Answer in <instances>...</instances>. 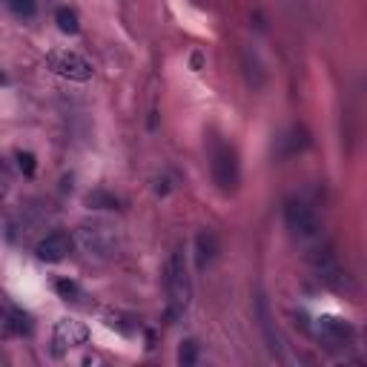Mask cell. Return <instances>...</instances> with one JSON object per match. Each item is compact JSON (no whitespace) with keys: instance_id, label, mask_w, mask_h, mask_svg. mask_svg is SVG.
I'll list each match as a JSON object with an SVG mask.
<instances>
[{"instance_id":"cell-1","label":"cell","mask_w":367,"mask_h":367,"mask_svg":"<svg viewBox=\"0 0 367 367\" xmlns=\"http://www.w3.org/2000/svg\"><path fill=\"white\" fill-rule=\"evenodd\" d=\"M164 284H166V296H169V315H178L189 304V273H187V261L181 250L169 256Z\"/></svg>"},{"instance_id":"cell-2","label":"cell","mask_w":367,"mask_h":367,"mask_svg":"<svg viewBox=\"0 0 367 367\" xmlns=\"http://www.w3.org/2000/svg\"><path fill=\"white\" fill-rule=\"evenodd\" d=\"M78 241L81 247L95 256V258H109L115 250H118V233L112 224L107 221H89V224H81L78 227Z\"/></svg>"},{"instance_id":"cell-3","label":"cell","mask_w":367,"mask_h":367,"mask_svg":"<svg viewBox=\"0 0 367 367\" xmlns=\"http://www.w3.org/2000/svg\"><path fill=\"white\" fill-rule=\"evenodd\" d=\"M238 155L230 143H221L218 141L215 143V150H212V181L218 184V189L221 192H233L238 187Z\"/></svg>"},{"instance_id":"cell-4","label":"cell","mask_w":367,"mask_h":367,"mask_svg":"<svg viewBox=\"0 0 367 367\" xmlns=\"http://www.w3.org/2000/svg\"><path fill=\"white\" fill-rule=\"evenodd\" d=\"M46 66L52 69L55 75L69 78V81H89L92 78V63L78 52H69V49H55V52H49Z\"/></svg>"},{"instance_id":"cell-5","label":"cell","mask_w":367,"mask_h":367,"mask_svg":"<svg viewBox=\"0 0 367 367\" xmlns=\"http://www.w3.org/2000/svg\"><path fill=\"white\" fill-rule=\"evenodd\" d=\"M284 221L290 227L292 235H299V238H315L319 235V218H315L313 207H307L304 201H287L284 207Z\"/></svg>"},{"instance_id":"cell-6","label":"cell","mask_w":367,"mask_h":367,"mask_svg":"<svg viewBox=\"0 0 367 367\" xmlns=\"http://www.w3.org/2000/svg\"><path fill=\"white\" fill-rule=\"evenodd\" d=\"M69 250H72V238L66 233H52L38 244V258L49 261V264H58L69 256Z\"/></svg>"},{"instance_id":"cell-7","label":"cell","mask_w":367,"mask_h":367,"mask_svg":"<svg viewBox=\"0 0 367 367\" xmlns=\"http://www.w3.org/2000/svg\"><path fill=\"white\" fill-rule=\"evenodd\" d=\"M0 333L3 336H23L32 333V319L9 304H0Z\"/></svg>"},{"instance_id":"cell-8","label":"cell","mask_w":367,"mask_h":367,"mask_svg":"<svg viewBox=\"0 0 367 367\" xmlns=\"http://www.w3.org/2000/svg\"><path fill=\"white\" fill-rule=\"evenodd\" d=\"M310 146V132L304 127H292L290 132H284L279 138V155L281 158H290V155H299Z\"/></svg>"},{"instance_id":"cell-9","label":"cell","mask_w":367,"mask_h":367,"mask_svg":"<svg viewBox=\"0 0 367 367\" xmlns=\"http://www.w3.org/2000/svg\"><path fill=\"white\" fill-rule=\"evenodd\" d=\"M319 336L325 341H333V345H348L353 338V327L341 319H322L319 322Z\"/></svg>"},{"instance_id":"cell-10","label":"cell","mask_w":367,"mask_h":367,"mask_svg":"<svg viewBox=\"0 0 367 367\" xmlns=\"http://www.w3.org/2000/svg\"><path fill=\"white\" fill-rule=\"evenodd\" d=\"M215 258H218V238H215V233L207 230L195 238V261H198V267L204 270V267H210Z\"/></svg>"},{"instance_id":"cell-11","label":"cell","mask_w":367,"mask_h":367,"mask_svg":"<svg viewBox=\"0 0 367 367\" xmlns=\"http://www.w3.org/2000/svg\"><path fill=\"white\" fill-rule=\"evenodd\" d=\"M55 20H58L61 32H66V35H78V29H81V23H78V15L72 12V9H66V6H61V9L55 12Z\"/></svg>"},{"instance_id":"cell-12","label":"cell","mask_w":367,"mask_h":367,"mask_svg":"<svg viewBox=\"0 0 367 367\" xmlns=\"http://www.w3.org/2000/svg\"><path fill=\"white\" fill-rule=\"evenodd\" d=\"M86 204L95 207V210H115L118 207V198H115V195H109V192L95 189V192L86 195Z\"/></svg>"},{"instance_id":"cell-13","label":"cell","mask_w":367,"mask_h":367,"mask_svg":"<svg viewBox=\"0 0 367 367\" xmlns=\"http://www.w3.org/2000/svg\"><path fill=\"white\" fill-rule=\"evenodd\" d=\"M178 361L184 367H192L195 361H198V350H195V341H184L181 350H178Z\"/></svg>"},{"instance_id":"cell-14","label":"cell","mask_w":367,"mask_h":367,"mask_svg":"<svg viewBox=\"0 0 367 367\" xmlns=\"http://www.w3.org/2000/svg\"><path fill=\"white\" fill-rule=\"evenodd\" d=\"M9 6H12V12L15 15H20V17H32L35 15V0H9Z\"/></svg>"},{"instance_id":"cell-15","label":"cell","mask_w":367,"mask_h":367,"mask_svg":"<svg viewBox=\"0 0 367 367\" xmlns=\"http://www.w3.org/2000/svg\"><path fill=\"white\" fill-rule=\"evenodd\" d=\"M17 164H20V169H23L26 175L35 173V155H32V153H17Z\"/></svg>"},{"instance_id":"cell-16","label":"cell","mask_w":367,"mask_h":367,"mask_svg":"<svg viewBox=\"0 0 367 367\" xmlns=\"http://www.w3.org/2000/svg\"><path fill=\"white\" fill-rule=\"evenodd\" d=\"M58 292L69 299V296H78V287L72 284V281H58Z\"/></svg>"}]
</instances>
